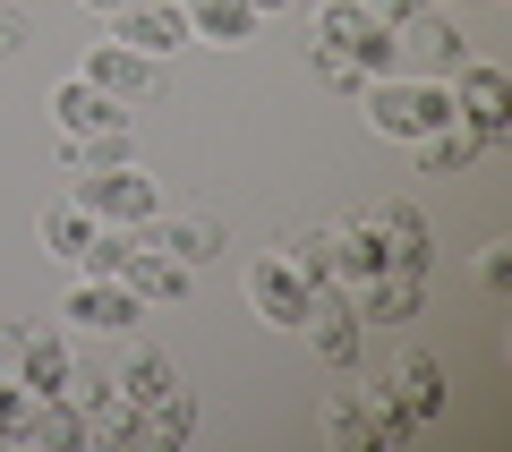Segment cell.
I'll list each match as a JSON object with an SVG mask.
<instances>
[{"mask_svg": "<svg viewBox=\"0 0 512 452\" xmlns=\"http://www.w3.org/2000/svg\"><path fill=\"white\" fill-rule=\"evenodd\" d=\"M359 103H367V128H376V137L419 145V137H436V128H453V77L384 69V77H367V86H359Z\"/></svg>", "mask_w": 512, "mask_h": 452, "instance_id": "6da1fadb", "label": "cell"}, {"mask_svg": "<svg viewBox=\"0 0 512 452\" xmlns=\"http://www.w3.org/2000/svg\"><path fill=\"white\" fill-rule=\"evenodd\" d=\"M308 43H316V52H333V60H350L359 77L402 69V43H393V26H384L367 0H325V9H316V26H308Z\"/></svg>", "mask_w": 512, "mask_h": 452, "instance_id": "7a4b0ae2", "label": "cell"}, {"mask_svg": "<svg viewBox=\"0 0 512 452\" xmlns=\"http://www.w3.org/2000/svg\"><path fill=\"white\" fill-rule=\"evenodd\" d=\"M69 205H86L111 231H154V222H163V188L137 171V154H128V163H103V171H77Z\"/></svg>", "mask_w": 512, "mask_h": 452, "instance_id": "3957f363", "label": "cell"}, {"mask_svg": "<svg viewBox=\"0 0 512 452\" xmlns=\"http://www.w3.org/2000/svg\"><path fill=\"white\" fill-rule=\"evenodd\" d=\"M248 308L265 316V325L299 333V325H308V308H316V282H308L282 248H265V256H248Z\"/></svg>", "mask_w": 512, "mask_h": 452, "instance_id": "277c9868", "label": "cell"}, {"mask_svg": "<svg viewBox=\"0 0 512 452\" xmlns=\"http://www.w3.org/2000/svg\"><path fill=\"white\" fill-rule=\"evenodd\" d=\"M453 120L470 128L478 145H504L512 137V77L487 69V60H470V69L453 77Z\"/></svg>", "mask_w": 512, "mask_h": 452, "instance_id": "5b68a950", "label": "cell"}, {"mask_svg": "<svg viewBox=\"0 0 512 452\" xmlns=\"http://www.w3.org/2000/svg\"><path fill=\"white\" fill-rule=\"evenodd\" d=\"M77 77H86L94 94H111V103H154V86H163V60L128 52L120 35H103L86 60H77Z\"/></svg>", "mask_w": 512, "mask_h": 452, "instance_id": "8992f818", "label": "cell"}, {"mask_svg": "<svg viewBox=\"0 0 512 452\" xmlns=\"http://www.w3.org/2000/svg\"><path fill=\"white\" fill-rule=\"evenodd\" d=\"M60 316H69V333H128L137 325V290L120 282V273H77V290L60 299Z\"/></svg>", "mask_w": 512, "mask_h": 452, "instance_id": "52a82bcc", "label": "cell"}, {"mask_svg": "<svg viewBox=\"0 0 512 452\" xmlns=\"http://www.w3.org/2000/svg\"><path fill=\"white\" fill-rule=\"evenodd\" d=\"M299 333H308V350L333 367V376H359V359H367V325L350 316L342 290H316V308H308V325H299Z\"/></svg>", "mask_w": 512, "mask_h": 452, "instance_id": "ba28073f", "label": "cell"}, {"mask_svg": "<svg viewBox=\"0 0 512 452\" xmlns=\"http://www.w3.org/2000/svg\"><path fill=\"white\" fill-rule=\"evenodd\" d=\"M120 282L137 290V308H163V299H188V282H197V273H188L154 231H137V239H128V256H120Z\"/></svg>", "mask_w": 512, "mask_h": 452, "instance_id": "9c48e42d", "label": "cell"}, {"mask_svg": "<svg viewBox=\"0 0 512 452\" xmlns=\"http://www.w3.org/2000/svg\"><path fill=\"white\" fill-rule=\"evenodd\" d=\"M9 376H18L35 401H60V393H69V376H77L69 333H35V325H26V342H18V359H9Z\"/></svg>", "mask_w": 512, "mask_h": 452, "instance_id": "30bf717a", "label": "cell"}, {"mask_svg": "<svg viewBox=\"0 0 512 452\" xmlns=\"http://www.w3.org/2000/svg\"><path fill=\"white\" fill-rule=\"evenodd\" d=\"M342 299H350V316H359L367 333H376V325H410L419 299H427V273H402V265H393V273H376V282L342 290Z\"/></svg>", "mask_w": 512, "mask_h": 452, "instance_id": "8fae6325", "label": "cell"}, {"mask_svg": "<svg viewBox=\"0 0 512 452\" xmlns=\"http://www.w3.org/2000/svg\"><path fill=\"white\" fill-rule=\"evenodd\" d=\"M111 35L128 52H146V60H171L188 43V9H171V0H128L120 18H111Z\"/></svg>", "mask_w": 512, "mask_h": 452, "instance_id": "7c38bea8", "label": "cell"}, {"mask_svg": "<svg viewBox=\"0 0 512 452\" xmlns=\"http://www.w3.org/2000/svg\"><path fill=\"white\" fill-rule=\"evenodd\" d=\"M393 43H402V52L419 60V77H461V69H470V43H461L453 26L436 18V9H419V18H402V26H393Z\"/></svg>", "mask_w": 512, "mask_h": 452, "instance_id": "4fadbf2b", "label": "cell"}, {"mask_svg": "<svg viewBox=\"0 0 512 452\" xmlns=\"http://www.w3.org/2000/svg\"><path fill=\"white\" fill-rule=\"evenodd\" d=\"M52 120H60V137H111V128H128V103L94 94L86 77H60L52 86Z\"/></svg>", "mask_w": 512, "mask_h": 452, "instance_id": "5bb4252c", "label": "cell"}, {"mask_svg": "<svg viewBox=\"0 0 512 452\" xmlns=\"http://www.w3.org/2000/svg\"><path fill=\"white\" fill-rule=\"evenodd\" d=\"M376 384H384V401H393L410 427H427V418L444 410V359H427V350H410V359L393 367V376H376Z\"/></svg>", "mask_w": 512, "mask_h": 452, "instance_id": "9a60e30c", "label": "cell"}, {"mask_svg": "<svg viewBox=\"0 0 512 452\" xmlns=\"http://www.w3.org/2000/svg\"><path fill=\"white\" fill-rule=\"evenodd\" d=\"M188 435H197V393H188V384L137 401V452H180Z\"/></svg>", "mask_w": 512, "mask_h": 452, "instance_id": "2e32d148", "label": "cell"}, {"mask_svg": "<svg viewBox=\"0 0 512 452\" xmlns=\"http://www.w3.org/2000/svg\"><path fill=\"white\" fill-rule=\"evenodd\" d=\"M154 239H163V248L180 256L188 273H205V265H214L222 248H231V231H222V214H205V205H197V214H171V222H154Z\"/></svg>", "mask_w": 512, "mask_h": 452, "instance_id": "e0dca14e", "label": "cell"}, {"mask_svg": "<svg viewBox=\"0 0 512 452\" xmlns=\"http://www.w3.org/2000/svg\"><path fill=\"white\" fill-rule=\"evenodd\" d=\"M256 9L248 0H188V43H214V52H239V43H256Z\"/></svg>", "mask_w": 512, "mask_h": 452, "instance_id": "ac0fdd59", "label": "cell"}, {"mask_svg": "<svg viewBox=\"0 0 512 452\" xmlns=\"http://www.w3.org/2000/svg\"><path fill=\"white\" fill-rule=\"evenodd\" d=\"M171 384H188L171 350H128V359L111 367V393H120L128 410H137V401H154V393H171Z\"/></svg>", "mask_w": 512, "mask_h": 452, "instance_id": "d6986e66", "label": "cell"}, {"mask_svg": "<svg viewBox=\"0 0 512 452\" xmlns=\"http://www.w3.org/2000/svg\"><path fill=\"white\" fill-rule=\"evenodd\" d=\"M410 154H419V180H453V171H470L478 163V154H487V145H478L470 137V128H436V137H419V145H410Z\"/></svg>", "mask_w": 512, "mask_h": 452, "instance_id": "ffe728a7", "label": "cell"}, {"mask_svg": "<svg viewBox=\"0 0 512 452\" xmlns=\"http://www.w3.org/2000/svg\"><path fill=\"white\" fill-rule=\"evenodd\" d=\"M325 435H333V444H350V452H384L367 393H333V401H325Z\"/></svg>", "mask_w": 512, "mask_h": 452, "instance_id": "44dd1931", "label": "cell"}, {"mask_svg": "<svg viewBox=\"0 0 512 452\" xmlns=\"http://www.w3.org/2000/svg\"><path fill=\"white\" fill-rule=\"evenodd\" d=\"M376 222L393 231V265H402V273H427V265H436V239H427V222L410 214V205H376Z\"/></svg>", "mask_w": 512, "mask_h": 452, "instance_id": "7402d4cb", "label": "cell"}, {"mask_svg": "<svg viewBox=\"0 0 512 452\" xmlns=\"http://www.w3.org/2000/svg\"><path fill=\"white\" fill-rule=\"evenodd\" d=\"M274 248H282V256H291V265H299V273H308V282H316V290H325V282H333V222H308V231H282V239H274Z\"/></svg>", "mask_w": 512, "mask_h": 452, "instance_id": "603a6c76", "label": "cell"}, {"mask_svg": "<svg viewBox=\"0 0 512 452\" xmlns=\"http://www.w3.org/2000/svg\"><path fill=\"white\" fill-rule=\"evenodd\" d=\"M86 239H94V214H86V205H69V197H60L52 214H43V248H52L60 265H77V256H86Z\"/></svg>", "mask_w": 512, "mask_h": 452, "instance_id": "cb8c5ba5", "label": "cell"}, {"mask_svg": "<svg viewBox=\"0 0 512 452\" xmlns=\"http://www.w3.org/2000/svg\"><path fill=\"white\" fill-rule=\"evenodd\" d=\"M60 163H69V171H103V163H128V128H111V137H60Z\"/></svg>", "mask_w": 512, "mask_h": 452, "instance_id": "d4e9b609", "label": "cell"}, {"mask_svg": "<svg viewBox=\"0 0 512 452\" xmlns=\"http://www.w3.org/2000/svg\"><path fill=\"white\" fill-rule=\"evenodd\" d=\"M0 444H35V393L18 376H0Z\"/></svg>", "mask_w": 512, "mask_h": 452, "instance_id": "484cf974", "label": "cell"}, {"mask_svg": "<svg viewBox=\"0 0 512 452\" xmlns=\"http://www.w3.org/2000/svg\"><path fill=\"white\" fill-rule=\"evenodd\" d=\"M478 282H487V290H512V239H487V248H478Z\"/></svg>", "mask_w": 512, "mask_h": 452, "instance_id": "4316f807", "label": "cell"}, {"mask_svg": "<svg viewBox=\"0 0 512 452\" xmlns=\"http://www.w3.org/2000/svg\"><path fill=\"white\" fill-rule=\"evenodd\" d=\"M308 69H316V77H325V86H333V94H359V86H367V77H359V69H350V60H333V52H316V43H308Z\"/></svg>", "mask_w": 512, "mask_h": 452, "instance_id": "83f0119b", "label": "cell"}, {"mask_svg": "<svg viewBox=\"0 0 512 452\" xmlns=\"http://www.w3.org/2000/svg\"><path fill=\"white\" fill-rule=\"evenodd\" d=\"M26 43H35V18H26V9H9V0H0V60H9V52H26Z\"/></svg>", "mask_w": 512, "mask_h": 452, "instance_id": "f1b7e54d", "label": "cell"}, {"mask_svg": "<svg viewBox=\"0 0 512 452\" xmlns=\"http://www.w3.org/2000/svg\"><path fill=\"white\" fill-rule=\"evenodd\" d=\"M367 9H376L384 26H402V18H419V9H436V0H367Z\"/></svg>", "mask_w": 512, "mask_h": 452, "instance_id": "f546056e", "label": "cell"}, {"mask_svg": "<svg viewBox=\"0 0 512 452\" xmlns=\"http://www.w3.org/2000/svg\"><path fill=\"white\" fill-rule=\"evenodd\" d=\"M77 9H94V18H120V9H128V0H77Z\"/></svg>", "mask_w": 512, "mask_h": 452, "instance_id": "4dcf8cb0", "label": "cell"}, {"mask_svg": "<svg viewBox=\"0 0 512 452\" xmlns=\"http://www.w3.org/2000/svg\"><path fill=\"white\" fill-rule=\"evenodd\" d=\"M248 9H256V18H282V9H291V0H248Z\"/></svg>", "mask_w": 512, "mask_h": 452, "instance_id": "1f68e13d", "label": "cell"}, {"mask_svg": "<svg viewBox=\"0 0 512 452\" xmlns=\"http://www.w3.org/2000/svg\"><path fill=\"white\" fill-rule=\"evenodd\" d=\"M171 9H188V0H171Z\"/></svg>", "mask_w": 512, "mask_h": 452, "instance_id": "d6a6232c", "label": "cell"}]
</instances>
